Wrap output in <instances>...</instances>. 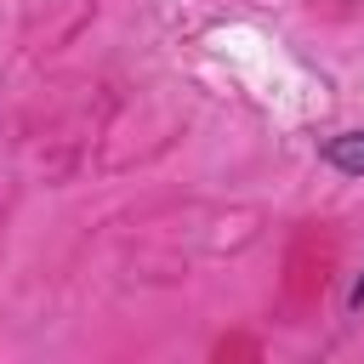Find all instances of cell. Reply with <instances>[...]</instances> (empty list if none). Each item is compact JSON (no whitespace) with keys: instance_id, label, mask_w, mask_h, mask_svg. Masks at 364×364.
<instances>
[{"instance_id":"cell-2","label":"cell","mask_w":364,"mask_h":364,"mask_svg":"<svg viewBox=\"0 0 364 364\" xmlns=\"http://www.w3.org/2000/svg\"><path fill=\"white\" fill-rule=\"evenodd\" d=\"M347 307H353V313L364 307V273H358V284H353V296H347Z\"/></svg>"},{"instance_id":"cell-1","label":"cell","mask_w":364,"mask_h":364,"mask_svg":"<svg viewBox=\"0 0 364 364\" xmlns=\"http://www.w3.org/2000/svg\"><path fill=\"white\" fill-rule=\"evenodd\" d=\"M318 159L341 176H364V131H336L318 142Z\"/></svg>"}]
</instances>
